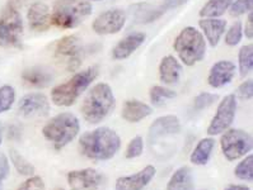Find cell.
<instances>
[{"mask_svg":"<svg viewBox=\"0 0 253 190\" xmlns=\"http://www.w3.org/2000/svg\"><path fill=\"white\" fill-rule=\"evenodd\" d=\"M120 147V136L108 127L95 128L79 138L81 152L92 160H110L119 152Z\"/></svg>","mask_w":253,"mask_h":190,"instance_id":"obj_1","label":"cell"},{"mask_svg":"<svg viewBox=\"0 0 253 190\" xmlns=\"http://www.w3.org/2000/svg\"><path fill=\"white\" fill-rule=\"evenodd\" d=\"M116 99L111 86L106 83L94 85L82 103V114L88 123L97 125L115 109Z\"/></svg>","mask_w":253,"mask_h":190,"instance_id":"obj_2","label":"cell"},{"mask_svg":"<svg viewBox=\"0 0 253 190\" xmlns=\"http://www.w3.org/2000/svg\"><path fill=\"white\" fill-rule=\"evenodd\" d=\"M98 76V67L90 66L83 71H79L68 81L59 84L51 92L52 103L57 107H70L79 99L88 86Z\"/></svg>","mask_w":253,"mask_h":190,"instance_id":"obj_3","label":"cell"},{"mask_svg":"<svg viewBox=\"0 0 253 190\" xmlns=\"http://www.w3.org/2000/svg\"><path fill=\"white\" fill-rule=\"evenodd\" d=\"M92 13V5L85 0H57L51 14V26L60 30L78 27Z\"/></svg>","mask_w":253,"mask_h":190,"instance_id":"obj_4","label":"cell"},{"mask_svg":"<svg viewBox=\"0 0 253 190\" xmlns=\"http://www.w3.org/2000/svg\"><path fill=\"white\" fill-rule=\"evenodd\" d=\"M81 131L79 119L73 113H60L48 121L42 128V134L47 141L55 146V149L60 150L72 142Z\"/></svg>","mask_w":253,"mask_h":190,"instance_id":"obj_5","label":"cell"},{"mask_svg":"<svg viewBox=\"0 0 253 190\" xmlns=\"http://www.w3.org/2000/svg\"><path fill=\"white\" fill-rule=\"evenodd\" d=\"M173 48L186 66H194L206 55L205 37L195 27H186L176 37Z\"/></svg>","mask_w":253,"mask_h":190,"instance_id":"obj_6","label":"cell"},{"mask_svg":"<svg viewBox=\"0 0 253 190\" xmlns=\"http://www.w3.org/2000/svg\"><path fill=\"white\" fill-rule=\"evenodd\" d=\"M23 19L14 5H8L0 13V47H21Z\"/></svg>","mask_w":253,"mask_h":190,"instance_id":"obj_7","label":"cell"},{"mask_svg":"<svg viewBox=\"0 0 253 190\" xmlns=\"http://www.w3.org/2000/svg\"><path fill=\"white\" fill-rule=\"evenodd\" d=\"M252 136L243 129H226L220 138V147L224 156L229 161L243 158L252 150Z\"/></svg>","mask_w":253,"mask_h":190,"instance_id":"obj_8","label":"cell"},{"mask_svg":"<svg viewBox=\"0 0 253 190\" xmlns=\"http://www.w3.org/2000/svg\"><path fill=\"white\" fill-rule=\"evenodd\" d=\"M237 112V98L234 94L226 95L217 105V110L214 118L208 127V134L216 136L225 132L233 125Z\"/></svg>","mask_w":253,"mask_h":190,"instance_id":"obj_9","label":"cell"},{"mask_svg":"<svg viewBox=\"0 0 253 190\" xmlns=\"http://www.w3.org/2000/svg\"><path fill=\"white\" fill-rule=\"evenodd\" d=\"M55 55L61 59H68L66 68L68 71H75L81 67V39L78 36H66L59 39L55 46Z\"/></svg>","mask_w":253,"mask_h":190,"instance_id":"obj_10","label":"cell"},{"mask_svg":"<svg viewBox=\"0 0 253 190\" xmlns=\"http://www.w3.org/2000/svg\"><path fill=\"white\" fill-rule=\"evenodd\" d=\"M126 23V13L121 9H110L101 13L93 21L92 28L97 34H115L124 28Z\"/></svg>","mask_w":253,"mask_h":190,"instance_id":"obj_11","label":"cell"},{"mask_svg":"<svg viewBox=\"0 0 253 190\" xmlns=\"http://www.w3.org/2000/svg\"><path fill=\"white\" fill-rule=\"evenodd\" d=\"M50 112V103L45 94L31 93L24 95L18 104V113L23 117H45Z\"/></svg>","mask_w":253,"mask_h":190,"instance_id":"obj_12","label":"cell"},{"mask_svg":"<svg viewBox=\"0 0 253 190\" xmlns=\"http://www.w3.org/2000/svg\"><path fill=\"white\" fill-rule=\"evenodd\" d=\"M68 183L72 190H97L103 183V176L94 169L74 170L68 174Z\"/></svg>","mask_w":253,"mask_h":190,"instance_id":"obj_13","label":"cell"},{"mask_svg":"<svg viewBox=\"0 0 253 190\" xmlns=\"http://www.w3.org/2000/svg\"><path fill=\"white\" fill-rule=\"evenodd\" d=\"M167 12L164 5H153L149 3H137L128 8L132 22L137 24H149L158 21Z\"/></svg>","mask_w":253,"mask_h":190,"instance_id":"obj_14","label":"cell"},{"mask_svg":"<svg viewBox=\"0 0 253 190\" xmlns=\"http://www.w3.org/2000/svg\"><path fill=\"white\" fill-rule=\"evenodd\" d=\"M235 71H237V67L232 61H228V60L217 61L211 66L210 71H209V85L211 88H215V89L228 85L233 80Z\"/></svg>","mask_w":253,"mask_h":190,"instance_id":"obj_15","label":"cell"},{"mask_svg":"<svg viewBox=\"0 0 253 190\" xmlns=\"http://www.w3.org/2000/svg\"><path fill=\"white\" fill-rule=\"evenodd\" d=\"M181 131V123L178 117L163 116L159 117L152 123L148 132V138L150 142H155L162 137H167L170 134H176Z\"/></svg>","mask_w":253,"mask_h":190,"instance_id":"obj_16","label":"cell"},{"mask_svg":"<svg viewBox=\"0 0 253 190\" xmlns=\"http://www.w3.org/2000/svg\"><path fill=\"white\" fill-rule=\"evenodd\" d=\"M155 172V167L149 165L134 175L119 178L116 180V190H143L153 180Z\"/></svg>","mask_w":253,"mask_h":190,"instance_id":"obj_17","label":"cell"},{"mask_svg":"<svg viewBox=\"0 0 253 190\" xmlns=\"http://www.w3.org/2000/svg\"><path fill=\"white\" fill-rule=\"evenodd\" d=\"M27 21L30 28L36 32H45L51 27V12L47 4L33 3L28 8Z\"/></svg>","mask_w":253,"mask_h":190,"instance_id":"obj_18","label":"cell"},{"mask_svg":"<svg viewBox=\"0 0 253 190\" xmlns=\"http://www.w3.org/2000/svg\"><path fill=\"white\" fill-rule=\"evenodd\" d=\"M146 36L141 32L131 33L117 43L112 50V57L115 60H125L131 56L137 48L145 42Z\"/></svg>","mask_w":253,"mask_h":190,"instance_id":"obj_19","label":"cell"},{"mask_svg":"<svg viewBox=\"0 0 253 190\" xmlns=\"http://www.w3.org/2000/svg\"><path fill=\"white\" fill-rule=\"evenodd\" d=\"M199 26L203 31V36L211 47H216L226 30V21L219 18H203L199 22Z\"/></svg>","mask_w":253,"mask_h":190,"instance_id":"obj_20","label":"cell"},{"mask_svg":"<svg viewBox=\"0 0 253 190\" xmlns=\"http://www.w3.org/2000/svg\"><path fill=\"white\" fill-rule=\"evenodd\" d=\"M182 72V65L178 60L172 55L163 57L159 63V79L164 84H176L178 83L179 76Z\"/></svg>","mask_w":253,"mask_h":190,"instance_id":"obj_21","label":"cell"},{"mask_svg":"<svg viewBox=\"0 0 253 190\" xmlns=\"http://www.w3.org/2000/svg\"><path fill=\"white\" fill-rule=\"evenodd\" d=\"M153 113L150 105L140 100H127L125 101L122 108V118L128 123H137L149 117Z\"/></svg>","mask_w":253,"mask_h":190,"instance_id":"obj_22","label":"cell"},{"mask_svg":"<svg viewBox=\"0 0 253 190\" xmlns=\"http://www.w3.org/2000/svg\"><path fill=\"white\" fill-rule=\"evenodd\" d=\"M21 76L23 83L28 86H32V88H46L52 81V76H51L50 72L40 67L26 68L22 72Z\"/></svg>","mask_w":253,"mask_h":190,"instance_id":"obj_23","label":"cell"},{"mask_svg":"<svg viewBox=\"0 0 253 190\" xmlns=\"http://www.w3.org/2000/svg\"><path fill=\"white\" fill-rule=\"evenodd\" d=\"M192 187H194L192 171L190 167L182 166L169 179L167 190H192Z\"/></svg>","mask_w":253,"mask_h":190,"instance_id":"obj_24","label":"cell"},{"mask_svg":"<svg viewBox=\"0 0 253 190\" xmlns=\"http://www.w3.org/2000/svg\"><path fill=\"white\" fill-rule=\"evenodd\" d=\"M215 147V141L212 138H204L197 143L194 152L191 154V162L194 165H206L211 156V152Z\"/></svg>","mask_w":253,"mask_h":190,"instance_id":"obj_25","label":"cell"},{"mask_svg":"<svg viewBox=\"0 0 253 190\" xmlns=\"http://www.w3.org/2000/svg\"><path fill=\"white\" fill-rule=\"evenodd\" d=\"M233 0H209L200 10L201 18H219L229 9Z\"/></svg>","mask_w":253,"mask_h":190,"instance_id":"obj_26","label":"cell"},{"mask_svg":"<svg viewBox=\"0 0 253 190\" xmlns=\"http://www.w3.org/2000/svg\"><path fill=\"white\" fill-rule=\"evenodd\" d=\"M239 71L241 76L246 77L253 68V46L246 45L239 50L238 54Z\"/></svg>","mask_w":253,"mask_h":190,"instance_id":"obj_27","label":"cell"},{"mask_svg":"<svg viewBox=\"0 0 253 190\" xmlns=\"http://www.w3.org/2000/svg\"><path fill=\"white\" fill-rule=\"evenodd\" d=\"M149 96L153 104L162 105L164 100L174 98L176 96V92H173L172 89H168V88H164V86L155 85L150 89Z\"/></svg>","mask_w":253,"mask_h":190,"instance_id":"obj_28","label":"cell"},{"mask_svg":"<svg viewBox=\"0 0 253 190\" xmlns=\"http://www.w3.org/2000/svg\"><path fill=\"white\" fill-rule=\"evenodd\" d=\"M10 158H12V162L14 165L15 170L21 174V175H32L35 172V167L32 166V163L28 162L26 158L22 156L19 152H17L15 150H10Z\"/></svg>","mask_w":253,"mask_h":190,"instance_id":"obj_29","label":"cell"},{"mask_svg":"<svg viewBox=\"0 0 253 190\" xmlns=\"http://www.w3.org/2000/svg\"><path fill=\"white\" fill-rule=\"evenodd\" d=\"M235 176L241 180L252 181L253 179V156L248 155L242 162L238 163V166L234 170Z\"/></svg>","mask_w":253,"mask_h":190,"instance_id":"obj_30","label":"cell"},{"mask_svg":"<svg viewBox=\"0 0 253 190\" xmlns=\"http://www.w3.org/2000/svg\"><path fill=\"white\" fill-rule=\"evenodd\" d=\"M15 100V90L10 85H3L0 88V114L9 110Z\"/></svg>","mask_w":253,"mask_h":190,"instance_id":"obj_31","label":"cell"},{"mask_svg":"<svg viewBox=\"0 0 253 190\" xmlns=\"http://www.w3.org/2000/svg\"><path fill=\"white\" fill-rule=\"evenodd\" d=\"M242 36H243V27L239 21L234 22L229 27V30L226 31L225 34V43L230 47L237 46L241 42Z\"/></svg>","mask_w":253,"mask_h":190,"instance_id":"obj_32","label":"cell"},{"mask_svg":"<svg viewBox=\"0 0 253 190\" xmlns=\"http://www.w3.org/2000/svg\"><path fill=\"white\" fill-rule=\"evenodd\" d=\"M253 0H235V3H232L229 6V14L232 17L238 18L246 13L252 12Z\"/></svg>","mask_w":253,"mask_h":190,"instance_id":"obj_33","label":"cell"},{"mask_svg":"<svg viewBox=\"0 0 253 190\" xmlns=\"http://www.w3.org/2000/svg\"><path fill=\"white\" fill-rule=\"evenodd\" d=\"M219 99V95L212 94V93H201L195 98L194 107L196 110H203L206 108L211 107L215 101Z\"/></svg>","mask_w":253,"mask_h":190,"instance_id":"obj_34","label":"cell"},{"mask_svg":"<svg viewBox=\"0 0 253 190\" xmlns=\"http://www.w3.org/2000/svg\"><path fill=\"white\" fill-rule=\"evenodd\" d=\"M144 150V141L140 136L134 137L127 145L126 149V158H136L143 154Z\"/></svg>","mask_w":253,"mask_h":190,"instance_id":"obj_35","label":"cell"},{"mask_svg":"<svg viewBox=\"0 0 253 190\" xmlns=\"http://www.w3.org/2000/svg\"><path fill=\"white\" fill-rule=\"evenodd\" d=\"M18 190H45V183L40 176H32L24 181Z\"/></svg>","mask_w":253,"mask_h":190,"instance_id":"obj_36","label":"cell"},{"mask_svg":"<svg viewBox=\"0 0 253 190\" xmlns=\"http://www.w3.org/2000/svg\"><path fill=\"white\" fill-rule=\"evenodd\" d=\"M238 95L241 99H244V100H250L253 96V83L252 80H246L239 85L238 88Z\"/></svg>","mask_w":253,"mask_h":190,"instance_id":"obj_37","label":"cell"},{"mask_svg":"<svg viewBox=\"0 0 253 190\" xmlns=\"http://www.w3.org/2000/svg\"><path fill=\"white\" fill-rule=\"evenodd\" d=\"M9 161L3 152H0V190H3V181L9 175Z\"/></svg>","mask_w":253,"mask_h":190,"instance_id":"obj_38","label":"cell"},{"mask_svg":"<svg viewBox=\"0 0 253 190\" xmlns=\"http://www.w3.org/2000/svg\"><path fill=\"white\" fill-rule=\"evenodd\" d=\"M243 32L248 39L253 38V14H252V12L248 13V18H247V21H246V26H244Z\"/></svg>","mask_w":253,"mask_h":190,"instance_id":"obj_39","label":"cell"},{"mask_svg":"<svg viewBox=\"0 0 253 190\" xmlns=\"http://www.w3.org/2000/svg\"><path fill=\"white\" fill-rule=\"evenodd\" d=\"M187 3V0H164L163 5L166 6V9H173V8H178V6L183 5Z\"/></svg>","mask_w":253,"mask_h":190,"instance_id":"obj_40","label":"cell"},{"mask_svg":"<svg viewBox=\"0 0 253 190\" xmlns=\"http://www.w3.org/2000/svg\"><path fill=\"white\" fill-rule=\"evenodd\" d=\"M225 190H250V188L244 187V185H230Z\"/></svg>","mask_w":253,"mask_h":190,"instance_id":"obj_41","label":"cell"},{"mask_svg":"<svg viewBox=\"0 0 253 190\" xmlns=\"http://www.w3.org/2000/svg\"><path fill=\"white\" fill-rule=\"evenodd\" d=\"M1 141H3V126L0 123V145H1Z\"/></svg>","mask_w":253,"mask_h":190,"instance_id":"obj_42","label":"cell"},{"mask_svg":"<svg viewBox=\"0 0 253 190\" xmlns=\"http://www.w3.org/2000/svg\"><path fill=\"white\" fill-rule=\"evenodd\" d=\"M93 1H101V0H93Z\"/></svg>","mask_w":253,"mask_h":190,"instance_id":"obj_43","label":"cell"},{"mask_svg":"<svg viewBox=\"0 0 253 190\" xmlns=\"http://www.w3.org/2000/svg\"><path fill=\"white\" fill-rule=\"evenodd\" d=\"M56 190H64V189H56Z\"/></svg>","mask_w":253,"mask_h":190,"instance_id":"obj_44","label":"cell"}]
</instances>
